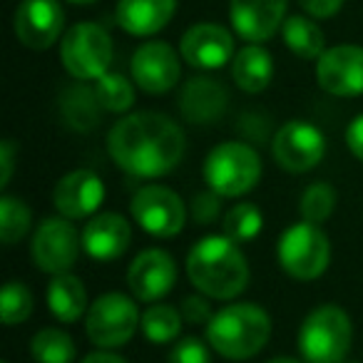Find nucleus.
<instances>
[{"mask_svg": "<svg viewBox=\"0 0 363 363\" xmlns=\"http://www.w3.org/2000/svg\"><path fill=\"white\" fill-rule=\"evenodd\" d=\"M70 3H80V6H90V3H95V0H70Z\"/></svg>", "mask_w": 363, "mask_h": 363, "instance_id": "obj_41", "label": "nucleus"}, {"mask_svg": "<svg viewBox=\"0 0 363 363\" xmlns=\"http://www.w3.org/2000/svg\"><path fill=\"white\" fill-rule=\"evenodd\" d=\"M298 6L311 18H331L341 11L343 0H298Z\"/></svg>", "mask_w": 363, "mask_h": 363, "instance_id": "obj_36", "label": "nucleus"}, {"mask_svg": "<svg viewBox=\"0 0 363 363\" xmlns=\"http://www.w3.org/2000/svg\"><path fill=\"white\" fill-rule=\"evenodd\" d=\"M269 363H298L296 358H274V361H269Z\"/></svg>", "mask_w": 363, "mask_h": 363, "instance_id": "obj_40", "label": "nucleus"}, {"mask_svg": "<svg viewBox=\"0 0 363 363\" xmlns=\"http://www.w3.org/2000/svg\"><path fill=\"white\" fill-rule=\"evenodd\" d=\"M62 8L57 0H23L16 11V35L30 50H48L60 38Z\"/></svg>", "mask_w": 363, "mask_h": 363, "instance_id": "obj_16", "label": "nucleus"}, {"mask_svg": "<svg viewBox=\"0 0 363 363\" xmlns=\"http://www.w3.org/2000/svg\"><path fill=\"white\" fill-rule=\"evenodd\" d=\"M30 353L38 363H72L77 356L75 341L62 328H40L30 341Z\"/></svg>", "mask_w": 363, "mask_h": 363, "instance_id": "obj_26", "label": "nucleus"}, {"mask_svg": "<svg viewBox=\"0 0 363 363\" xmlns=\"http://www.w3.org/2000/svg\"><path fill=\"white\" fill-rule=\"evenodd\" d=\"M229 107V92L219 80L207 75L192 77L187 85L182 87L179 110L184 120L192 125H209L219 120Z\"/></svg>", "mask_w": 363, "mask_h": 363, "instance_id": "obj_20", "label": "nucleus"}, {"mask_svg": "<svg viewBox=\"0 0 363 363\" xmlns=\"http://www.w3.org/2000/svg\"><path fill=\"white\" fill-rule=\"evenodd\" d=\"M16 145L13 142H3L0 145V184L8 187L11 184V177H13V169H16Z\"/></svg>", "mask_w": 363, "mask_h": 363, "instance_id": "obj_37", "label": "nucleus"}, {"mask_svg": "<svg viewBox=\"0 0 363 363\" xmlns=\"http://www.w3.org/2000/svg\"><path fill=\"white\" fill-rule=\"evenodd\" d=\"M112 38L95 23H77L60 43V60L75 80H100L112 65Z\"/></svg>", "mask_w": 363, "mask_h": 363, "instance_id": "obj_7", "label": "nucleus"}, {"mask_svg": "<svg viewBox=\"0 0 363 363\" xmlns=\"http://www.w3.org/2000/svg\"><path fill=\"white\" fill-rule=\"evenodd\" d=\"M189 212H192V219L197 224H212V222H217L219 214H222V202H219V194L212 192V189L194 194Z\"/></svg>", "mask_w": 363, "mask_h": 363, "instance_id": "obj_34", "label": "nucleus"}, {"mask_svg": "<svg viewBox=\"0 0 363 363\" xmlns=\"http://www.w3.org/2000/svg\"><path fill=\"white\" fill-rule=\"evenodd\" d=\"M179 311H182L184 323H189V326H197V323H209V321H212V316H214L209 301H207V298H202V296H187L184 301H182Z\"/></svg>", "mask_w": 363, "mask_h": 363, "instance_id": "obj_35", "label": "nucleus"}, {"mask_svg": "<svg viewBox=\"0 0 363 363\" xmlns=\"http://www.w3.org/2000/svg\"><path fill=\"white\" fill-rule=\"evenodd\" d=\"M177 0H120L117 23L130 35L147 38L160 33L172 21Z\"/></svg>", "mask_w": 363, "mask_h": 363, "instance_id": "obj_21", "label": "nucleus"}, {"mask_svg": "<svg viewBox=\"0 0 363 363\" xmlns=\"http://www.w3.org/2000/svg\"><path fill=\"white\" fill-rule=\"evenodd\" d=\"M298 209H301V217L306 222L323 224L336 209V189L328 182H313L303 189Z\"/></svg>", "mask_w": 363, "mask_h": 363, "instance_id": "obj_31", "label": "nucleus"}, {"mask_svg": "<svg viewBox=\"0 0 363 363\" xmlns=\"http://www.w3.org/2000/svg\"><path fill=\"white\" fill-rule=\"evenodd\" d=\"M30 224H33V214L30 207H28L23 199L18 197H6L0 199V239L6 247H13L18 244L28 232H30Z\"/></svg>", "mask_w": 363, "mask_h": 363, "instance_id": "obj_28", "label": "nucleus"}, {"mask_svg": "<svg viewBox=\"0 0 363 363\" xmlns=\"http://www.w3.org/2000/svg\"><path fill=\"white\" fill-rule=\"evenodd\" d=\"M346 145L351 150V155L363 162V115L351 120V125L346 130Z\"/></svg>", "mask_w": 363, "mask_h": 363, "instance_id": "obj_38", "label": "nucleus"}, {"mask_svg": "<svg viewBox=\"0 0 363 363\" xmlns=\"http://www.w3.org/2000/svg\"><path fill=\"white\" fill-rule=\"evenodd\" d=\"M142 323L137 303L120 291L102 294L90 303L85 316V331L100 348H120L132 341Z\"/></svg>", "mask_w": 363, "mask_h": 363, "instance_id": "obj_8", "label": "nucleus"}, {"mask_svg": "<svg viewBox=\"0 0 363 363\" xmlns=\"http://www.w3.org/2000/svg\"><path fill=\"white\" fill-rule=\"evenodd\" d=\"M232 77L244 92L254 95L269 87L274 77V60L264 48H259V43L247 45L244 50H239L232 60Z\"/></svg>", "mask_w": 363, "mask_h": 363, "instance_id": "obj_23", "label": "nucleus"}, {"mask_svg": "<svg viewBox=\"0 0 363 363\" xmlns=\"http://www.w3.org/2000/svg\"><path fill=\"white\" fill-rule=\"evenodd\" d=\"M33 313V294L26 284L8 281L3 286V298H0V316L6 326H16L30 318Z\"/></svg>", "mask_w": 363, "mask_h": 363, "instance_id": "obj_32", "label": "nucleus"}, {"mask_svg": "<svg viewBox=\"0 0 363 363\" xmlns=\"http://www.w3.org/2000/svg\"><path fill=\"white\" fill-rule=\"evenodd\" d=\"M132 217L147 234L160 239H172L184 229L187 207L182 197L169 187L147 184L132 197Z\"/></svg>", "mask_w": 363, "mask_h": 363, "instance_id": "obj_9", "label": "nucleus"}, {"mask_svg": "<svg viewBox=\"0 0 363 363\" xmlns=\"http://www.w3.org/2000/svg\"><path fill=\"white\" fill-rule=\"evenodd\" d=\"M204 179L219 197H244L262 179V160L244 142H222L204 160Z\"/></svg>", "mask_w": 363, "mask_h": 363, "instance_id": "obj_5", "label": "nucleus"}, {"mask_svg": "<svg viewBox=\"0 0 363 363\" xmlns=\"http://www.w3.org/2000/svg\"><path fill=\"white\" fill-rule=\"evenodd\" d=\"M167 363H212V353L202 338L187 336L174 343Z\"/></svg>", "mask_w": 363, "mask_h": 363, "instance_id": "obj_33", "label": "nucleus"}, {"mask_svg": "<svg viewBox=\"0 0 363 363\" xmlns=\"http://www.w3.org/2000/svg\"><path fill=\"white\" fill-rule=\"evenodd\" d=\"M60 112L70 130L92 132L102 120V105L95 87L90 90L87 85H70L60 95Z\"/></svg>", "mask_w": 363, "mask_h": 363, "instance_id": "obj_24", "label": "nucleus"}, {"mask_svg": "<svg viewBox=\"0 0 363 363\" xmlns=\"http://www.w3.org/2000/svg\"><path fill=\"white\" fill-rule=\"evenodd\" d=\"M105 202V182L92 169L67 172L52 189V204L65 219H87Z\"/></svg>", "mask_w": 363, "mask_h": 363, "instance_id": "obj_14", "label": "nucleus"}, {"mask_svg": "<svg viewBox=\"0 0 363 363\" xmlns=\"http://www.w3.org/2000/svg\"><path fill=\"white\" fill-rule=\"evenodd\" d=\"M127 284L135 298L155 303L164 298L177 284V264L162 249H145L135 257L127 272Z\"/></svg>", "mask_w": 363, "mask_h": 363, "instance_id": "obj_13", "label": "nucleus"}, {"mask_svg": "<svg viewBox=\"0 0 363 363\" xmlns=\"http://www.w3.org/2000/svg\"><path fill=\"white\" fill-rule=\"evenodd\" d=\"M48 306L50 313L62 323H75L82 313H87V294L85 284L70 272L55 274L48 284Z\"/></svg>", "mask_w": 363, "mask_h": 363, "instance_id": "obj_22", "label": "nucleus"}, {"mask_svg": "<svg viewBox=\"0 0 363 363\" xmlns=\"http://www.w3.org/2000/svg\"><path fill=\"white\" fill-rule=\"evenodd\" d=\"M232 26L249 43H267L286 21V0H232Z\"/></svg>", "mask_w": 363, "mask_h": 363, "instance_id": "obj_18", "label": "nucleus"}, {"mask_svg": "<svg viewBox=\"0 0 363 363\" xmlns=\"http://www.w3.org/2000/svg\"><path fill=\"white\" fill-rule=\"evenodd\" d=\"M316 80L321 90L336 97L363 95V48H328L316 62Z\"/></svg>", "mask_w": 363, "mask_h": 363, "instance_id": "obj_12", "label": "nucleus"}, {"mask_svg": "<svg viewBox=\"0 0 363 363\" xmlns=\"http://www.w3.org/2000/svg\"><path fill=\"white\" fill-rule=\"evenodd\" d=\"M182 57L199 70H217L234 57V38L227 28L199 23L182 38Z\"/></svg>", "mask_w": 363, "mask_h": 363, "instance_id": "obj_17", "label": "nucleus"}, {"mask_svg": "<svg viewBox=\"0 0 363 363\" xmlns=\"http://www.w3.org/2000/svg\"><path fill=\"white\" fill-rule=\"evenodd\" d=\"M272 155L279 167L291 174L311 172L326 155V137L306 120H291L279 127L272 142Z\"/></svg>", "mask_w": 363, "mask_h": 363, "instance_id": "obj_11", "label": "nucleus"}, {"mask_svg": "<svg viewBox=\"0 0 363 363\" xmlns=\"http://www.w3.org/2000/svg\"><path fill=\"white\" fill-rule=\"evenodd\" d=\"M281 35H284V43L289 45V50H291L294 55L303 57V60H318V57L326 52L321 28L303 16L286 18L281 26Z\"/></svg>", "mask_w": 363, "mask_h": 363, "instance_id": "obj_25", "label": "nucleus"}, {"mask_svg": "<svg viewBox=\"0 0 363 363\" xmlns=\"http://www.w3.org/2000/svg\"><path fill=\"white\" fill-rule=\"evenodd\" d=\"M132 242V227L122 214L100 212L82 229V249L97 262H115Z\"/></svg>", "mask_w": 363, "mask_h": 363, "instance_id": "obj_19", "label": "nucleus"}, {"mask_svg": "<svg viewBox=\"0 0 363 363\" xmlns=\"http://www.w3.org/2000/svg\"><path fill=\"white\" fill-rule=\"evenodd\" d=\"M132 77L140 90L150 95H164L179 82V55L167 43H145L132 55Z\"/></svg>", "mask_w": 363, "mask_h": 363, "instance_id": "obj_15", "label": "nucleus"}, {"mask_svg": "<svg viewBox=\"0 0 363 363\" xmlns=\"http://www.w3.org/2000/svg\"><path fill=\"white\" fill-rule=\"evenodd\" d=\"M3 363H6V361H3Z\"/></svg>", "mask_w": 363, "mask_h": 363, "instance_id": "obj_42", "label": "nucleus"}, {"mask_svg": "<svg viewBox=\"0 0 363 363\" xmlns=\"http://www.w3.org/2000/svg\"><path fill=\"white\" fill-rule=\"evenodd\" d=\"M351 343V318L336 303L316 306L298 328V351L306 363H343Z\"/></svg>", "mask_w": 363, "mask_h": 363, "instance_id": "obj_4", "label": "nucleus"}, {"mask_svg": "<svg viewBox=\"0 0 363 363\" xmlns=\"http://www.w3.org/2000/svg\"><path fill=\"white\" fill-rule=\"evenodd\" d=\"M80 363H127V361L120 353L112 351V348H100V351H95V353H87Z\"/></svg>", "mask_w": 363, "mask_h": 363, "instance_id": "obj_39", "label": "nucleus"}, {"mask_svg": "<svg viewBox=\"0 0 363 363\" xmlns=\"http://www.w3.org/2000/svg\"><path fill=\"white\" fill-rule=\"evenodd\" d=\"M182 311L169 303H155L142 313V333L150 338L152 343H172L182 331Z\"/></svg>", "mask_w": 363, "mask_h": 363, "instance_id": "obj_27", "label": "nucleus"}, {"mask_svg": "<svg viewBox=\"0 0 363 363\" xmlns=\"http://www.w3.org/2000/svg\"><path fill=\"white\" fill-rule=\"evenodd\" d=\"M272 338V318L257 303H229L207 323V343L229 361L257 356Z\"/></svg>", "mask_w": 363, "mask_h": 363, "instance_id": "obj_3", "label": "nucleus"}, {"mask_svg": "<svg viewBox=\"0 0 363 363\" xmlns=\"http://www.w3.org/2000/svg\"><path fill=\"white\" fill-rule=\"evenodd\" d=\"M222 227L224 234L232 242L244 244V242H252L254 237H259V232L264 227V217L257 209V204L242 202V204H234L232 209H227V214L222 219Z\"/></svg>", "mask_w": 363, "mask_h": 363, "instance_id": "obj_29", "label": "nucleus"}, {"mask_svg": "<svg viewBox=\"0 0 363 363\" xmlns=\"http://www.w3.org/2000/svg\"><path fill=\"white\" fill-rule=\"evenodd\" d=\"M277 257L281 269L291 279L298 281H313L328 269L331 262V242L323 234V229L313 222L291 224L286 232L281 234L277 247Z\"/></svg>", "mask_w": 363, "mask_h": 363, "instance_id": "obj_6", "label": "nucleus"}, {"mask_svg": "<svg viewBox=\"0 0 363 363\" xmlns=\"http://www.w3.org/2000/svg\"><path fill=\"white\" fill-rule=\"evenodd\" d=\"M187 277L199 294L232 301L249 284V262L227 234L199 239L187 257Z\"/></svg>", "mask_w": 363, "mask_h": 363, "instance_id": "obj_2", "label": "nucleus"}, {"mask_svg": "<svg viewBox=\"0 0 363 363\" xmlns=\"http://www.w3.org/2000/svg\"><path fill=\"white\" fill-rule=\"evenodd\" d=\"M184 132L172 117L162 112H132L115 122L107 135V152L112 162L127 174L164 177L184 157Z\"/></svg>", "mask_w": 363, "mask_h": 363, "instance_id": "obj_1", "label": "nucleus"}, {"mask_svg": "<svg viewBox=\"0 0 363 363\" xmlns=\"http://www.w3.org/2000/svg\"><path fill=\"white\" fill-rule=\"evenodd\" d=\"M82 234L75 229L72 219L50 217L35 229L30 244L33 262L45 274H65L75 267L80 257Z\"/></svg>", "mask_w": 363, "mask_h": 363, "instance_id": "obj_10", "label": "nucleus"}, {"mask_svg": "<svg viewBox=\"0 0 363 363\" xmlns=\"http://www.w3.org/2000/svg\"><path fill=\"white\" fill-rule=\"evenodd\" d=\"M95 92L102 110L107 112H127L135 105V87L125 75L105 72L100 80H95Z\"/></svg>", "mask_w": 363, "mask_h": 363, "instance_id": "obj_30", "label": "nucleus"}]
</instances>
